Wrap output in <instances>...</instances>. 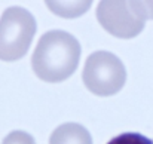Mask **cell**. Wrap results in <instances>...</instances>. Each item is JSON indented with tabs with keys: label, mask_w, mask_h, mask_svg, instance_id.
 I'll return each instance as SVG.
<instances>
[{
	"label": "cell",
	"mask_w": 153,
	"mask_h": 144,
	"mask_svg": "<svg viewBox=\"0 0 153 144\" xmlns=\"http://www.w3.org/2000/svg\"><path fill=\"white\" fill-rule=\"evenodd\" d=\"M80 52V43L74 36L62 30H52L40 37L31 65L39 79L51 83L62 82L76 71Z\"/></svg>",
	"instance_id": "1"
},
{
	"label": "cell",
	"mask_w": 153,
	"mask_h": 144,
	"mask_svg": "<svg viewBox=\"0 0 153 144\" xmlns=\"http://www.w3.org/2000/svg\"><path fill=\"white\" fill-rule=\"evenodd\" d=\"M97 19L110 34L131 39L143 31L147 19H153V1H100Z\"/></svg>",
	"instance_id": "2"
},
{
	"label": "cell",
	"mask_w": 153,
	"mask_h": 144,
	"mask_svg": "<svg viewBox=\"0 0 153 144\" xmlns=\"http://www.w3.org/2000/svg\"><path fill=\"white\" fill-rule=\"evenodd\" d=\"M82 77L85 86L92 94L110 96L123 88L126 82V70L114 53L97 50L88 56Z\"/></svg>",
	"instance_id": "3"
},
{
	"label": "cell",
	"mask_w": 153,
	"mask_h": 144,
	"mask_svg": "<svg viewBox=\"0 0 153 144\" xmlns=\"http://www.w3.org/2000/svg\"><path fill=\"white\" fill-rule=\"evenodd\" d=\"M36 33L34 16L22 9H9L0 24V58L18 59L25 55Z\"/></svg>",
	"instance_id": "4"
},
{
	"label": "cell",
	"mask_w": 153,
	"mask_h": 144,
	"mask_svg": "<svg viewBox=\"0 0 153 144\" xmlns=\"http://www.w3.org/2000/svg\"><path fill=\"white\" fill-rule=\"evenodd\" d=\"M49 144H92V137L85 126L68 122L52 132Z\"/></svg>",
	"instance_id": "5"
},
{
	"label": "cell",
	"mask_w": 153,
	"mask_h": 144,
	"mask_svg": "<svg viewBox=\"0 0 153 144\" xmlns=\"http://www.w3.org/2000/svg\"><path fill=\"white\" fill-rule=\"evenodd\" d=\"M107 144H153V140L138 132H123L111 138Z\"/></svg>",
	"instance_id": "6"
},
{
	"label": "cell",
	"mask_w": 153,
	"mask_h": 144,
	"mask_svg": "<svg viewBox=\"0 0 153 144\" xmlns=\"http://www.w3.org/2000/svg\"><path fill=\"white\" fill-rule=\"evenodd\" d=\"M3 144H36V141H34V138H33L31 135H28V134H25V132L16 131V132H12V134L4 140Z\"/></svg>",
	"instance_id": "7"
}]
</instances>
